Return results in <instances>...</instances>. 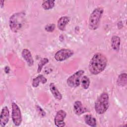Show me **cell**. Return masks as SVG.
I'll use <instances>...</instances> for the list:
<instances>
[{
	"instance_id": "7a4b0ae2",
	"label": "cell",
	"mask_w": 127,
	"mask_h": 127,
	"mask_svg": "<svg viewBox=\"0 0 127 127\" xmlns=\"http://www.w3.org/2000/svg\"><path fill=\"white\" fill-rule=\"evenodd\" d=\"M109 106V97L107 93H102L95 103V110L98 114H103L106 112Z\"/></svg>"
},
{
	"instance_id": "5b68a950",
	"label": "cell",
	"mask_w": 127,
	"mask_h": 127,
	"mask_svg": "<svg viewBox=\"0 0 127 127\" xmlns=\"http://www.w3.org/2000/svg\"><path fill=\"white\" fill-rule=\"evenodd\" d=\"M84 73V71L79 70L69 76L67 79V84L70 87L75 88L78 87L80 83V79L82 75Z\"/></svg>"
},
{
	"instance_id": "4fadbf2b",
	"label": "cell",
	"mask_w": 127,
	"mask_h": 127,
	"mask_svg": "<svg viewBox=\"0 0 127 127\" xmlns=\"http://www.w3.org/2000/svg\"><path fill=\"white\" fill-rule=\"evenodd\" d=\"M69 18L67 16H62L59 18L58 21L57 26L58 28L61 30H64L66 25L68 23Z\"/></svg>"
},
{
	"instance_id": "ac0fdd59",
	"label": "cell",
	"mask_w": 127,
	"mask_h": 127,
	"mask_svg": "<svg viewBox=\"0 0 127 127\" xmlns=\"http://www.w3.org/2000/svg\"><path fill=\"white\" fill-rule=\"evenodd\" d=\"M55 6V0H44L42 4V7L45 10H48L53 8Z\"/></svg>"
},
{
	"instance_id": "9a60e30c",
	"label": "cell",
	"mask_w": 127,
	"mask_h": 127,
	"mask_svg": "<svg viewBox=\"0 0 127 127\" xmlns=\"http://www.w3.org/2000/svg\"><path fill=\"white\" fill-rule=\"evenodd\" d=\"M47 78L42 74H40L33 79L32 86L34 87H37L39 86L40 82H41L42 84H45L47 82Z\"/></svg>"
},
{
	"instance_id": "52a82bcc",
	"label": "cell",
	"mask_w": 127,
	"mask_h": 127,
	"mask_svg": "<svg viewBox=\"0 0 127 127\" xmlns=\"http://www.w3.org/2000/svg\"><path fill=\"white\" fill-rule=\"evenodd\" d=\"M74 54L73 50L68 49H62L59 50L55 54L54 58L59 62L64 61L71 57Z\"/></svg>"
},
{
	"instance_id": "9c48e42d",
	"label": "cell",
	"mask_w": 127,
	"mask_h": 127,
	"mask_svg": "<svg viewBox=\"0 0 127 127\" xmlns=\"http://www.w3.org/2000/svg\"><path fill=\"white\" fill-rule=\"evenodd\" d=\"M9 119V112L7 106H4L0 115V126L4 127L8 123Z\"/></svg>"
},
{
	"instance_id": "44dd1931",
	"label": "cell",
	"mask_w": 127,
	"mask_h": 127,
	"mask_svg": "<svg viewBox=\"0 0 127 127\" xmlns=\"http://www.w3.org/2000/svg\"><path fill=\"white\" fill-rule=\"evenodd\" d=\"M55 24L54 23H49L47 24L45 27V29L49 32H52L55 29Z\"/></svg>"
},
{
	"instance_id": "6da1fadb",
	"label": "cell",
	"mask_w": 127,
	"mask_h": 127,
	"mask_svg": "<svg viewBox=\"0 0 127 127\" xmlns=\"http://www.w3.org/2000/svg\"><path fill=\"white\" fill-rule=\"evenodd\" d=\"M107 62V59L104 55L100 53H96L89 62L88 65L89 71L94 75L101 73L105 69Z\"/></svg>"
},
{
	"instance_id": "ffe728a7",
	"label": "cell",
	"mask_w": 127,
	"mask_h": 127,
	"mask_svg": "<svg viewBox=\"0 0 127 127\" xmlns=\"http://www.w3.org/2000/svg\"><path fill=\"white\" fill-rule=\"evenodd\" d=\"M49 62V60L48 59L45 58H43L39 62L38 65V68H37V72L38 73H40L42 69V68L43 67L44 65H45L47 63H48Z\"/></svg>"
},
{
	"instance_id": "d6986e66",
	"label": "cell",
	"mask_w": 127,
	"mask_h": 127,
	"mask_svg": "<svg viewBox=\"0 0 127 127\" xmlns=\"http://www.w3.org/2000/svg\"><path fill=\"white\" fill-rule=\"evenodd\" d=\"M81 85L84 89H87L90 85V79L87 76H83L81 79Z\"/></svg>"
},
{
	"instance_id": "8992f818",
	"label": "cell",
	"mask_w": 127,
	"mask_h": 127,
	"mask_svg": "<svg viewBox=\"0 0 127 127\" xmlns=\"http://www.w3.org/2000/svg\"><path fill=\"white\" fill-rule=\"evenodd\" d=\"M12 107V120L14 124L19 126L22 122V115L20 109L18 106L14 102L11 103Z\"/></svg>"
},
{
	"instance_id": "ba28073f",
	"label": "cell",
	"mask_w": 127,
	"mask_h": 127,
	"mask_svg": "<svg viewBox=\"0 0 127 127\" xmlns=\"http://www.w3.org/2000/svg\"><path fill=\"white\" fill-rule=\"evenodd\" d=\"M66 116V113L63 110H60L57 113L55 119V125L58 127H63L65 126L64 120Z\"/></svg>"
},
{
	"instance_id": "3957f363",
	"label": "cell",
	"mask_w": 127,
	"mask_h": 127,
	"mask_svg": "<svg viewBox=\"0 0 127 127\" xmlns=\"http://www.w3.org/2000/svg\"><path fill=\"white\" fill-rule=\"evenodd\" d=\"M24 14L23 12L15 13L9 19V27L13 32H17L22 28L24 21Z\"/></svg>"
},
{
	"instance_id": "603a6c76",
	"label": "cell",
	"mask_w": 127,
	"mask_h": 127,
	"mask_svg": "<svg viewBox=\"0 0 127 127\" xmlns=\"http://www.w3.org/2000/svg\"><path fill=\"white\" fill-rule=\"evenodd\" d=\"M9 70H10V68H9V67L8 66H6L5 67V68H4V71H5V72L6 73H8L9 71Z\"/></svg>"
},
{
	"instance_id": "277c9868",
	"label": "cell",
	"mask_w": 127,
	"mask_h": 127,
	"mask_svg": "<svg viewBox=\"0 0 127 127\" xmlns=\"http://www.w3.org/2000/svg\"><path fill=\"white\" fill-rule=\"evenodd\" d=\"M104 12L102 7H97L93 10L89 18V28L91 30H96L99 26L101 18Z\"/></svg>"
},
{
	"instance_id": "8fae6325",
	"label": "cell",
	"mask_w": 127,
	"mask_h": 127,
	"mask_svg": "<svg viewBox=\"0 0 127 127\" xmlns=\"http://www.w3.org/2000/svg\"><path fill=\"white\" fill-rule=\"evenodd\" d=\"M21 55L29 66H32L33 65L34 60L32 56V54L29 50L27 49H23L22 51Z\"/></svg>"
},
{
	"instance_id": "2e32d148",
	"label": "cell",
	"mask_w": 127,
	"mask_h": 127,
	"mask_svg": "<svg viewBox=\"0 0 127 127\" xmlns=\"http://www.w3.org/2000/svg\"><path fill=\"white\" fill-rule=\"evenodd\" d=\"M84 121L85 123L90 127H95L97 125L96 119L91 115L87 114L85 115Z\"/></svg>"
},
{
	"instance_id": "cb8c5ba5",
	"label": "cell",
	"mask_w": 127,
	"mask_h": 127,
	"mask_svg": "<svg viewBox=\"0 0 127 127\" xmlns=\"http://www.w3.org/2000/svg\"><path fill=\"white\" fill-rule=\"evenodd\" d=\"M3 2H4V1H3V0H0V6H1V7H2V6H3Z\"/></svg>"
},
{
	"instance_id": "5bb4252c",
	"label": "cell",
	"mask_w": 127,
	"mask_h": 127,
	"mask_svg": "<svg viewBox=\"0 0 127 127\" xmlns=\"http://www.w3.org/2000/svg\"><path fill=\"white\" fill-rule=\"evenodd\" d=\"M121 39L118 36H113L111 38V46L113 49L118 52L120 49Z\"/></svg>"
},
{
	"instance_id": "30bf717a",
	"label": "cell",
	"mask_w": 127,
	"mask_h": 127,
	"mask_svg": "<svg viewBox=\"0 0 127 127\" xmlns=\"http://www.w3.org/2000/svg\"><path fill=\"white\" fill-rule=\"evenodd\" d=\"M73 109L74 113L78 116L86 112L87 109L83 107L82 103L80 101H76L73 104Z\"/></svg>"
},
{
	"instance_id": "7c38bea8",
	"label": "cell",
	"mask_w": 127,
	"mask_h": 127,
	"mask_svg": "<svg viewBox=\"0 0 127 127\" xmlns=\"http://www.w3.org/2000/svg\"><path fill=\"white\" fill-rule=\"evenodd\" d=\"M50 90L54 98L57 100H61L62 99V95L59 91L57 86L54 83H51L49 85Z\"/></svg>"
},
{
	"instance_id": "e0dca14e",
	"label": "cell",
	"mask_w": 127,
	"mask_h": 127,
	"mask_svg": "<svg viewBox=\"0 0 127 127\" xmlns=\"http://www.w3.org/2000/svg\"><path fill=\"white\" fill-rule=\"evenodd\" d=\"M127 83V74L126 73H122L120 74L117 79V83L118 86H125Z\"/></svg>"
},
{
	"instance_id": "7402d4cb",
	"label": "cell",
	"mask_w": 127,
	"mask_h": 127,
	"mask_svg": "<svg viewBox=\"0 0 127 127\" xmlns=\"http://www.w3.org/2000/svg\"><path fill=\"white\" fill-rule=\"evenodd\" d=\"M36 108L37 112H38L39 114L40 115V116H41L42 117H44L46 115L45 112L41 108V107L37 105L36 106Z\"/></svg>"
}]
</instances>
